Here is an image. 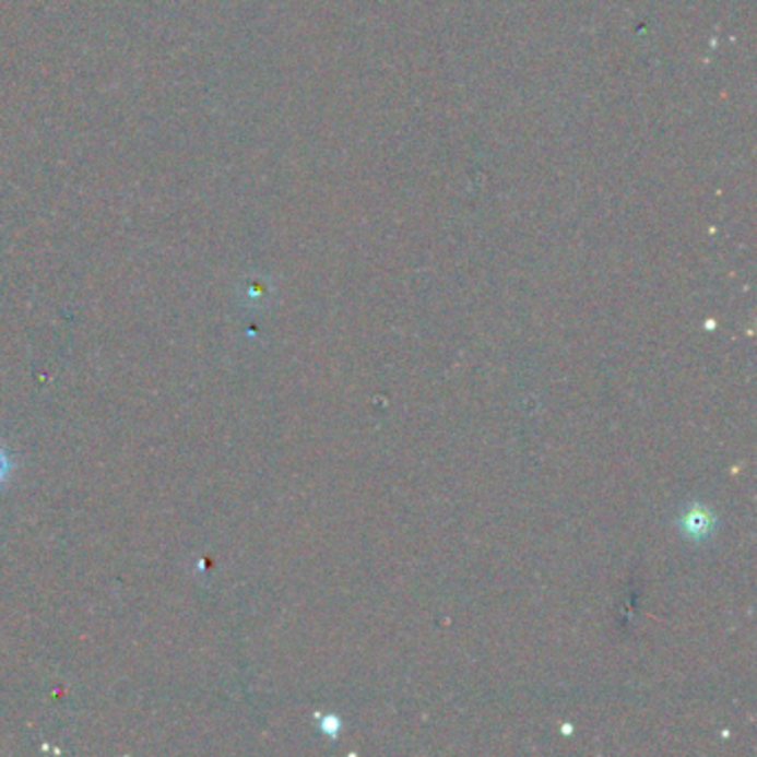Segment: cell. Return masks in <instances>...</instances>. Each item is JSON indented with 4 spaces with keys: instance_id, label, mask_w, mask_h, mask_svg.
Segmentation results:
<instances>
[{
    "instance_id": "obj_1",
    "label": "cell",
    "mask_w": 757,
    "mask_h": 757,
    "mask_svg": "<svg viewBox=\"0 0 757 757\" xmlns=\"http://www.w3.org/2000/svg\"><path fill=\"white\" fill-rule=\"evenodd\" d=\"M713 529H715V520L702 507L691 509L688 513H684V518H682V533L686 537H691V540H698V542L707 540L713 533Z\"/></svg>"
},
{
    "instance_id": "obj_2",
    "label": "cell",
    "mask_w": 757,
    "mask_h": 757,
    "mask_svg": "<svg viewBox=\"0 0 757 757\" xmlns=\"http://www.w3.org/2000/svg\"><path fill=\"white\" fill-rule=\"evenodd\" d=\"M10 469H12V462H10L8 453H5L3 449H0V485H3V482H5Z\"/></svg>"
}]
</instances>
